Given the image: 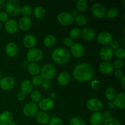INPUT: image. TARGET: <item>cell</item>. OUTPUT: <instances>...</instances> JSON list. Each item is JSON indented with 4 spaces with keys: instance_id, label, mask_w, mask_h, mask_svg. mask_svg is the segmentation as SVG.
Masks as SVG:
<instances>
[{
    "instance_id": "1",
    "label": "cell",
    "mask_w": 125,
    "mask_h": 125,
    "mask_svg": "<svg viewBox=\"0 0 125 125\" xmlns=\"http://www.w3.org/2000/svg\"><path fill=\"white\" fill-rule=\"evenodd\" d=\"M92 67L87 63H81L75 66L73 70V78L81 83H87L94 77Z\"/></svg>"
},
{
    "instance_id": "2",
    "label": "cell",
    "mask_w": 125,
    "mask_h": 125,
    "mask_svg": "<svg viewBox=\"0 0 125 125\" xmlns=\"http://www.w3.org/2000/svg\"><path fill=\"white\" fill-rule=\"evenodd\" d=\"M51 57L56 63L58 64H65L70 59V54L67 49L59 47L54 49L51 54Z\"/></svg>"
},
{
    "instance_id": "3",
    "label": "cell",
    "mask_w": 125,
    "mask_h": 125,
    "mask_svg": "<svg viewBox=\"0 0 125 125\" xmlns=\"http://www.w3.org/2000/svg\"><path fill=\"white\" fill-rule=\"evenodd\" d=\"M5 9L7 14L12 17H16L21 13V5L17 0H9L6 2Z\"/></svg>"
},
{
    "instance_id": "4",
    "label": "cell",
    "mask_w": 125,
    "mask_h": 125,
    "mask_svg": "<svg viewBox=\"0 0 125 125\" xmlns=\"http://www.w3.org/2000/svg\"><path fill=\"white\" fill-rule=\"evenodd\" d=\"M40 73L43 79L50 81L56 76V70L53 65L47 63L43 65L40 70Z\"/></svg>"
},
{
    "instance_id": "5",
    "label": "cell",
    "mask_w": 125,
    "mask_h": 125,
    "mask_svg": "<svg viewBox=\"0 0 125 125\" xmlns=\"http://www.w3.org/2000/svg\"><path fill=\"white\" fill-rule=\"evenodd\" d=\"M43 57V52L37 48L29 49L26 53V59L30 63H37L41 61Z\"/></svg>"
},
{
    "instance_id": "6",
    "label": "cell",
    "mask_w": 125,
    "mask_h": 125,
    "mask_svg": "<svg viewBox=\"0 0 125 125\" xmlns=\"http://www.w3.org/2000/svg\"><path fill=\"white\" fill-rule=\"evenodd\" d=\"M92 13L94 17L98 18H103L106 16V7L100 2H95L92 5L91 8Z\"/></svg>"
},
{
    "instance_id": "7",
    "label": "cell",
    "mask_w": 125,
    "mask_h": 125,
    "mask_svg": "<svg viewBox=\"0 0 125 125\" xmlns=\"http://www.w3.org/2000/svg\"><path fill=\"white\" fill-rule=\"evenodd\" d=\"M74 17L70 12H62L57 16V20L59 23L63 26H70L74 21Z\"/></svg>"
},
{
    "instance_id": "8",
    "label": "cell",
    "mask_w": 125,
    "mask_h": 125,
    "mask_svg": "<svg viewBox=\"0 0 125 125\" xmlns=\"http://www.w3.org/2000/svg\"><path fill=\"white\" fill-rule=\"evenodd\" d=\"M86 107L89 111L92 112H100L103 107V102L98 98H92L87 101Z\"/></svg>"
},
{
    "instance_id": "9",
    "label": "cell",
    "mask_w": 125,
    "mask_h": 125,
    "mask_svg": "<svg viewBox=\"0 0 125 125\" xmlns=\"http://www.w3.org/2000/svg\"><path fill=\"white\" fill-rule=\"evenodd\" d=\"M23 112L28 117H32L39 112V107L36 103L32 102L28 103L23 108Z\"/></svg>"
},
{
    "instance_id": "10",
    "label": "cell",
    "mask_w": 125,
    "mask_h": 125,
    "mask_svg": "<svg viewBox=\"0 0 125 125\" xmlns=\"http://www.w3.org/2000/svg\"><path fill=\"white\" fill-rule=\"evenodd\" d=\"M15 82L10 76H4L0 79V88L5 91H9L15 87Z\"/></svg>"
},
{
    "instance_id": "11",
    "label": "cell",
    "mask_w": 125,
    "mask_h": 125,
    "mask_svg": "<svg viewBox=\"0 0 125 125\" xmlns=\"http://www.w3.org/2000/svg\"><path fill=\"white\" fill-rule=\"evenodd\" d=\"M114 51L109 46H104L100 51V56L104 61H109L114 56Z\"/></svg>"
},
{
    "instance_id": "12",
    "label": "cell",
    "mask_w": 125,
    "mask_h": 125,
    "mask_svg": "<svg viewBox=\"0 0 125 125\" xmlns=\"http://www.w3.org/2000/svg\"><path fill=\"white\" fill-rule=\"evenodd\" d=\"M70 48L71 53L76 58L83 57L85 53L84 47L79 43H74Z\"/></svg>"
},
{
    "instance_id": "13",
    "label": "cell",
    "mask_w": 125,
    "mask_h": 125,
    "mask_svg": "<svg viewBox=\"0 0 125 125\" xmlns=\"http://www.w3.org/2000/svg\"><path fill=\"white\" fill-rule=\"evenodd\" d=\"M54 106V100H51L50 98H45L40 100L39 103V109L42 110V111H48L53 108Z\"/></svg>"
},
{
    "instance_id": "14",
    "label": "cell",
    "mask_w": 125,
    "mask_h": 125,
    "mask_svg": "<svg viewBox=\"0 0 125 125\" xmlns=\"http://www.w3.org/2000/svg\"><path fill=\"white\" fill-rule=\"evenodd\" d=\"M112 35L107 31H103L97 36L98 42L102 45L107 46L112 40Z\"/></svg>"
},
{
    "instance_id": "15",
    "label": "cell",
    "mask_w": 125,
    "mask_h": 125,
    "mask_svg": "<svg viewBox=\"0 0 125 125\" xmlns=\"http://www.w3.org/2000/svg\"><path fill=\"white\" fill-rule=\"evenodd\" d=\"M6 53L9 57H13L17 56L19 51L18 46L17 44L13 42H10L7 43L5 46Z\"/></svg>"
},
{
    "instance_id": "16",
    "label": "cell",
    "mask_w": 125,
    "mask_h": 125,
    "mask_svg": "<svg viewBox=\"0 0 125 125\" xmlns=\"http://www.w3.org/2000/svg\"><path fill=\"white\" fill-rule=\"evenodd\" d=\"M13 122V114L10 111H4L0 114V125H12Z\"/></svg>"
},
{
    "instance_id": "17",
    "label": "cell",
    "mask_w": 125,
    "mask_h": 125,
    "mask_svg": "<svg viewBox=\"0 0 125 125\" xmlns=\"http://www.w3.org/2000/svg\"><path fill=\"white\" fill-rule=\"evenodd\" d=\"M71 79L72 77L70 73L67 71H63L59 74L57 76V83L62 86H66L70 83Z\"/></svg>"
},
{
    "instance_id": "18",
    "label": "cell",
    "mask_w": 125,
    "mask_h": 125,
    "mask_svg": "<svg viewBox=\"0 0 125 125\" xmlns=\"http://www.w3.org/2000/svg\"><path fill=\"white\" fill-rule=\"evenodd\" d=\"M4 28L6 32L9 34H14L18 31V26L17 21L13 19L8 20L5 23Z\"/></svg>"
},
{
    "instance_id": "19",
    "label": "cell",
    "mask_w": 125,
    "mask_h": 125,
    "mask_svg": "<svg viewBox=\"0 0 125 125\" xmlns=\"http://www.w3.org/2000/svg\"><path fill=\"white\" fill-rule=\"evenodd\" d=\"M81 36L86 41H92L95 37V32L92 28L86 27L81 30Z\"/></svg>"
},
{
    "instance_id": "20",
    "label": "cell",
    "mask_w": 125,
    "mask_h": 125,
    "mask_svg": "<svg viewBox=\"0 0 125 125\" xmlns=\"http://www.w3.org/2000/svg\"><path fill=\"white\" fill-rule=\"evenodd\" d=\"M101 112H93L90 117V123L91 125H103L104 121Z\"/></svg>"
},
{
    "instance_id": "21",
    "label": "cell",
    "mask_w": 125,
    "mask_h": 125,
    "mask_svg": "<svg viewBox=\"0 0 125 125\" xmlns=\"http://www.w3.org/2000/svg\"><path fill=\"white\" fill-rule=\"evenodd\" d=\"M113 65L109 61H103L99 65V70L104 74H109L114 71Z\"/></svg>"
},
{
    "instance_id": "22",
    "label": "cell",
    "mask_w": 125,
    "mask_h": 125,
    "mask_svg": "<svg viewBox=\"0 0 125 125\" xmlns=\"http://www.w3.org/2000/svg\"><path fill=\"white\" fill-rule=\"evenodd\" d=\"M23 43L27 48H33L37 43V39L34 35L32 34H27L23 37Z\"/></svg>"
},
{
    "instance_id": "23",
    "label": "cell",
    "mask_w": 125,
    "mask_h": 125,
    "mask_svg": "<svg viewBox=\"0 0 125 125\" xmlns=\"http://www.w3.org/2000/svg\"><path fill=\"white\" fill-rule=\"evenodd\" d=\"M18 26L22 31H28L31 28L32 20L29 17H22L18 21Z\"/></svg>"
},
{
    "instance_id": "24",
    "label": "cell",
    "mask_w": 125,
    "mask_h": 125,
    "mask_svg": "<svg viewBox=\"0 0 125 125\" xmlns=\"http://www.w3.org/2000/svg\"><path fill=\"white\" fill-rule=\"evenodd\" d=\"M115 107L119 109H125V94L121 92L117 95L114 100Z\"/></svg>"
},
{
    "instance_id": "25",
    "label": "cell",
    "mask_w": 125,
    "mask_h": 125,
    "mask_svg": "<svg viewBox=\"0 0 125 125\" xmlns=\"http://www.w3.org/2000/svg\"><path fill=\"white\" fill-rule=\"evenodd\" d=\"M20 90L23 94H31L33 90V84L31 81L26 79L21 82L20 84Z\"/></svg>"
},
{
    "instance_id": "26",
    "label": "cell",
    "mask_w": 125,
    "mask_h": 125,
    "mask_svg": "<svg viewBox=\"0 0 125 125\" xmlns=\"http://www.w3.org/2000/svg\"><path fill=\"white\" fill-rule=\"evenodd\" d=\"M36 120L39 123L42 125H46L48 124L50 121V117L48 115L43 111H40L37 114Z\"/></svg>"
},
{
    "instance_id": "27",
    "label": "cell",
    "mask_w": 125,
    "mask_h": 125,
    "mask_svg": "<svg viewBox=\"0 0 125 125\" xmlns=\"http://www.w3.org/2000/svg\"><path fill=\"white\" fill-rule=\"evenodd\" d=\"M57 42L56 36L52 34H48L46 35L43 39V44L46 47L51 48L54 46Z\"/></svg>"
},
{
    "instance_id": "28",
    "label": "cell",
    "mask_w": 125,
    "mask_h": 125,
    "mask_svg": "<svg viewBox=\"0 0 125 125\" xmlns=\"http://www.w3.org/2000/svg\"><path fill=\"white\" fill-rule=\"evenodd\" d=\"M27 70L30 74L35 76L40 74L41 68L37 63H29L28 65Z\"/></svg>"
},
{
    "instance_id": "29",
    "label": "cell",
    "mask_w": 125,
    "mask_h": 125,
    "mask_svg": "<svg viewBox=\"0 0 125 125\" xmlns=\"http://www.w3.org/2000/svg\"><path fill=\"white\" fill-rule=\"evenodd\" d=\"M46 10L42 6H37L33 9V13L35 18L38 19H42L46 15Z\"/></svg>"
},
{
    "instance_id": "30",
    "label": "cell",
    "mask_w": 125,
    "mask_h": 125,
    "mask_svg": "<svg viewBox=\"0 0 125 125\" xmlns=\"http://www.w3.org/2000/svg\"><path fill=\"white\" fill-rule=\"evenodd\" d=\"M104 96L109 101H112L117 96V92L114 87H107L104 92Z\"/></svg>"
},
{
    "instance_id": "31",
    "label": "cell",
    "mask_w": 125,
    "mask_h": 125,
    "mask_svg": "<svg viewBox=\"0 0 125 125\" xmlns=\"http://www.w3.org/2000/svg\"><path fill=\"white\" fill-rule=\"evenodd\" d=\"M74 21L79 26H84L87 23V18L83 14H78L74 17Z\"/></svg>"
},
{
    "instance_id": "32",
    "label": "cell",
    "mask_w": 125,
    "mask_h": 125,
    "mask_svg": "<svg viewBox=\"0 0 125 125\" xmlns=\"http://www.w3.org/2000/svg\"><path fill=\"white\" fill-rule=\"evenodd\" d=\"M33 13V9L30 5H24L21 6V13L23 17H29Z\"/></svg>"
},
{
    "instance_id": "33",
    "label": "cell",
    "mask_w": 125,
    "mask_h": 125,
    "mask_svg": "<svg viewBox=\"0 0 125 125\" xmlns=\"http://www.w3.org/2000/svg\"><path fill=\"white\" fill-rule=\"evenodd\" d=\"M31 100L32 101L33 103H38L41 100L42 95L41 93L37 90H34L31 92L30 94Z\"/></svg>"
},
{
    "instance_id": "34",
    "label": "cell",
    "mask_w": 125,
    "mask_h": 125,
    "mask_svg": "<svg viewBox=\"0 0 125 125\" xmlns=\"http://www.w3.org/2000/svg\"><path fill=\"white\" fill-rule=\"evenodd\" d=\"M76 9L79 12H84L87 9L88 4L85 0H78L76 3Z\"/></svg>"
},
{
    "instance_id": "35",
    "label": "cell",
    "mask_w": 125,
    "mask_h": 125,
    "mask_svg": "<svg viewBox=\"0 0 125 125\" xmlns=\"http://www.w3.org/2000/svg\"><path fill=\"white\" fill-rule=\"evenodd\" d=\"M119 11L117 7H112L110 8L106 12V16L109 18H114L118 16Z\"/></svg>"
},
{
    "instance_id": "36",
    "label": "cell",
    "mask_w": 125,
    "mask_h": 125,
    "mask_svg": "<svg viewBox=\"0 0 125 125\" xmlns=\"http://www.w3.org/2000/svg\"><path fill=\"white\" fill-rule=\"evenodd\" d=\"M69 125H85V123L84 120L81 117H74L70 119Z\"/></svg>"
},
{
    "instance_id": "37",
    "label": "cell",
    "mask_w": 125,
    "mask_h": 125,
    "mask_svg": "<svg viewBox=\"0 0 125 125\" xmlns=\"http://www.w3.org/2000/svg\"><path fill=\"white\" fill-rule=\"evenodd\" d=\"M81 36V29L79 28H74L72 29L69 32V37L72 39H76Z\"/></svg>"
},
{
    "instance_id": "38",
    "label": "cell",
    "mask_w": 125,
    "mask_h": 125,
    "mask_svg": "<svg viewBox=\"0 0 125 125\" xmlns=\"http://www.w3.org/2000/svg\"><path fill=\"white\" fill-rule=\"evenodd\" d=\"M103 125H122V124L118 120L111 117L104 120Z\"/></svg>"
},
{
    "instance_id": "39",
    "label": "cell",
    "mask_w": 125,
    "mask_h": 125,
    "mask_svg": "<svg viewBox=\"0 0 125 125\" xmlns=\"http://www.w3.org/2000/svg\"><path fill=\"white\" fill-rule=\"evenodd\" d=\"M114 55H115V57H117L118 59L122 60L125 57V48H118V49L115 50V51H114Z\"/></svg>"
},
{
    "instance_id": "40",
    "label": "cell",
    "mask_w": 125,
    "mask_h": 125,
    "mask_svg": "<svg viewBox=\"0 0 125 125\" xmlns=\"http://www.w3.org/2000/svg\"><path fill=\"white\" fill-rule=\"evenodd\" d=\"M43 81V79L42 78V77L39 74V75L33 77L31 82L33 85H35V86H39V85H42Z\"/></svg>"
},
{
    "instance_id": "41",
    "label": "cell",
    "mask_w": 125,
    "mask_h": 125,
    "mask_svg": "<svg viewBox=\"0 0 125 125\" xmlns=\"http://www.w3.org/2000/svg\"><path fill=\"white\" fill-rule=\"evenodd\" d=\"M63 121L59 117H54L50 120L48 125H63Z\"/></svg>"
},
{
    "instance_id": "42",
    "label": "cell",
    "mask_w": 125,
    "mask_h": 125,
    "mask_svg": "<svg viewBox=\"0 0 125 125\" xmlns=\"http://www.w3.org/2000/svg\"><path fill=\"white\" fill-rule=\"evenodd\" d=\"M113 65V67L114 68H116V70L117 69H120L124 65V62L121 59H117L114 62V63H112Z\"/></svg>"
},
{
    "instance_id": "43",
    "label": "cell",
    "mask_w": 125,
    "mask_h": 125,
    "mask_svg": "<svg viewBox=\"0 0 125 125\" xmlns=\"http://www.w3.org/2000/svg\"><path fill=\"white\" fill-rule=\"evenodd\" d=\"M63 43L67 47H71L74 44V41H73V39H72L69 37H66L63 39Z\"/></svg>"
},
{
    "instance_id": "44",
    "label": "cell",
    "mask_w": 125,
    "mask_h": 125,
    "mask_svg": "<svg viewBox=\"0 0 125 125\" xmlns=\"http://www.w3.org/2000/svg\"><path fill=\"white\" fill-rule=\"evenodd\" d=\"M90 85L93 89L97 90V89H100V87H101V83H100V81L98 80V79H94V80L92 81Z\"/></svg>"
},
{
    "instance_id": "45",
    "label": "cell",
    "mask_w": 125,
    "mask_h": 125,
    "mask_svg": "<svg viewBox=\"0 0 125 125\" xmlns=\"http://www.w3.org/2000/svg\"><path fill=\"white\" fill-rule=\"evenodd\" d=\"M9 20V15L7 12L2 11L0 12V22H4L6 23Z\"/></svg>"
},
{
    "instance_id": "46",
    "label": "cell",
    "mask_w": 125,
    "mask_h": 125,
    "mask_svg": "<svg viewBox=\"0 0 125 125\" xmlns=\"http://www.w3.org/2000/svg\"><path fill=\"white\" fill-rule=\"evenodd\" d=\"M110 47L113 50H115L118 49L120 46V43L117 40H112V41L110 42Z\"/></svg>"
},
{
    "instance_id": "47",
    "label": "cell",
    "mask_w": 125,
    "mask_h": 125,
    "mask_svg": "<svg viewBox=\"0 0 125 125\" xmlns=\"http://www.w3.org/2000/svg\"><path fill=\"white\" fill-rule=\"evenodd\" d=\"M114 76H115L116 78H117V79H121L123 76H125L123 72L120 69H117L115 70Z\"/></svg>"
},
{
    "instance_id": "48",
    "label": "cell",
    "mask_w": 125,
    "mask_h": 125,
    "mask_svg": "<svg viewBox=\"0 0 125 125\" xmlns=\"http://www.w3.org/2000/svg\"><path fill=\"white\" fill-rule=\"evenodd\" d=\"M51 83L50 80H46V79H43L42 83V86L43 88L45 89H48L51 87Z\"/></svg>"
},
{
    "instance_id": "49",
    "label": "cell",
    "mask_w": 125,
    "mask_h": 125,
    "mask_svg": "<svg viewBox=\"0 0 125 125\" xmlns=\"http://www.w3.org/2000/svg\"><path fill=\"white\" fill-rule=\"evenodd\" d=\"M25 98H26V95L24 94H23V92H21L18 93L17 95V100H18V101H23V100H24Z\"/></svg>"
},
{
    "instance_id": "50",
    "label": "cell",
    "mask_w": 125,
    "mask_h": 125,
    "mask_svg": "<svg viewBox=\"0 0 125 125\" xmlns=\"http://www.w3.org/2000/svg\"><path fill=\"white\" fill-rule=\"evenodd\" d=\"M102 114L104 119H107V118L111 117V112L109 111H105L103 113H102Z\"/></svg>"
},
{
    "instance_id": "51",
    "label": "cell",
    "mask_w": 125,
    "mask_h": 125,
    "mask_svg": "<svg viewBox=\"0 0 125 125\" xmlns=\"http://www.w3.org/2000/svg\"><path fill=\"white\" fill-rule=\"evenodd\" d=\"M107 106H108V107L109 109H114V107H115V103H114V100H112V101H109L108 102V104H107Z\"/></svg>"
},
{
    "instance_id": "52",
    "label": "cell",
    "mask_w": 125,
    "mask_h": 125,
    "mask_svg": "<svg viewBox=\"0 0 125 125\" xmlns=\"http://www.w3.org/2000/svg\"><path fill=\"white\" fill-rule=\"evenodd\" d=\"M120 85L123 89H125V76H123L120 79Z\"/></svg>"
},
{
    "instance_id": "53",
    "label": "cell",
    "mask_w": 125,
    "mask_h": 125,
    "mask_svg": "<svg viewBox=\"0 0 125 125\" xmlns=\"http://www.w3.org/2000/svg\"><path fill=\"white\" fill-rule=\"evenodd\" d=\"M6 1L5 0H0V10H2L4 7H5Z\"/></svg>"
},
{
    "instance_id": "54",
    "label": "cell",
    "mask_w": 125,
    "mask_h": 125,
    "mask_svg": "<svg viewBox=\"0 0 125 125\" xmlns=\"http://www.w3.org/2000/svg\"><path fill=\"white\" fill-rule=\"evenodd\" d=\"M56 96H57V95H56V94L55 92H51V94H50V98H51V100H54L55 98H56Z\"/></svg>"
},
{
    "instance_id": "55",
    "label": "cell",
    "mask_w": 125,
    "mask_h": 125,
    "mask_svg": "<svg viewBox=\"0 0 125 125\" xmlns=\"http://www.w3.org/2000/svg\"><path fill=\"white\" fill-rule=\"evenodd\" d=\"M71 13H72V14L73 15V16L74 17H76V16L77 15L79 14V13H78V10H72V12H71Z\"/></svg>"
},
{
    "instance_id": "56",
    "label": "cell",
    "mask_w": 125,
    "mask_h": 125,
    "mask_svg": "<svg viewBox=\"0 0 125 125\" xmlns=\"http://www.w3.org/2000/svg\"><path fill=\"white\" fill-rule=\"evenodd\" d=\"M2 23H1V22H0V31H1V30L2 29Z\"/></svg>"
},
{
    "instance_id": "57",
    "label": "cell",
    "mask_w": 125,
    "mask_h": 125,
    "mask_svg": "<svg viewBox=\"0 0 125 125\" xmlns=\"http://www.w3.org/2000/svg\"><path fill=\"white\" fill-rule=\"evenodd\" d=\"M12 125H17V123H15V122H13V123H12Z\"/></svg>"
},
{
    "instance_id": "58",
    "label": "cell",
    "mask_w": 125,
    "mask_h": 125,
    "mask_svg": "<svg viewBox=\"0 0 125 125\" xmlns=\"http://www.w3.org/2000/svg\"><path fill=\"white\" fill-rule=\"evenodd\" d=\"M1 76H2V74H1V72H0V79H1Z\"/></svg>"
}]
</instances>
